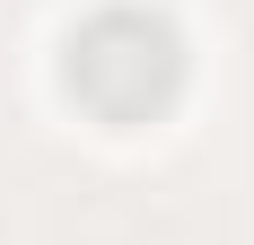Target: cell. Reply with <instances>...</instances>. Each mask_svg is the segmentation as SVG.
<instances>
[{
  "label": "cell",
  "instance_id": "cell-1",
  "mask_svg": "<svg viewBox=\"0 0 254 245\" xmlns=\"http://www.w3.org/2000/svg\"><path fill=\"white\" fill-rule=\"evenodd\" d=\"M70 97L105 122H149L158 105L184 88V35L158 9H97L62 53Z\"/></svg>",
  "mask_w": 254,
  "mask_h": 245
}]
</instances>
